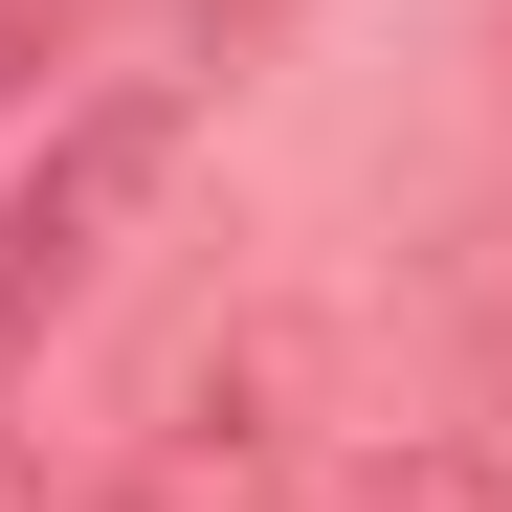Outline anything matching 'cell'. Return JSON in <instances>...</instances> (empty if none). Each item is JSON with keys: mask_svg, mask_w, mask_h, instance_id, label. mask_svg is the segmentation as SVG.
Segmentation results:
<instances>
[{"mask_svg": "<svg viewBox=\"0 0 512 512\" xmlns=\"http://www.w3.org/2000/svg\"><path fill=\"white\" fill-rule=\"evenodd\" d=\"M179 90H90V112H45V156L0 179V379H23V334L45 312H90L112 290V245L156 223V179H179Z\"/></svg>", "mask_w": 512, "mask_h": 512, "instance_id": "6da1fadb", "label": "cell"}, {"mask_svg": "<svg viewBox=\"0 0 512 512\" xmlns=\"http://www.w3.org/2000/svg\"><path fill=\"white\" fill-rule=\"evenodd\" d=\"M290 401H312V334H290V312L201 334V357L156 379V446H134V490H112V512H201V490H268V468H290Z\"/></svg>", "mask_w": 512, "mask_h": 512, "instance_id": "7a4b0ae2", "label": "cell"}, {"mask_svg": "<svg viewBox=\"0 0 512 512\" xmlns=\"http://www.w3.org/2000/svg\"><path fill=\"white\" fill-rule=\"evenodd\" d=\"M312 512H512V446L490 423H401V446H357Z\"/></svg>", "mask_w": 512, "mask_h": 512, "instance_id": "3957f363", "label": "cell"}, {"mask_svg": "<svg viewBox=\"0 0 512 512\" xmlns=\"http://www.w3.org/2000/svg\"><path fill=\"white\" fill-rule=\"evenodd\" d=\"M45 90V0H0V112H23Z\"/></svg>", "mask_w": 512, "mask_h": 512, "instance_id": "277c9868", "label": "cell"}]
</instances>
